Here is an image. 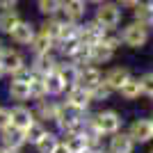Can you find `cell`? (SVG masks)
I'll return each instance as SVG.
<instances>
[{"instance_id": "34", "label": "cell", "mask_w": 153, "mask_h": 153, "mask_svg": "<svg viewBox=\"0 0 153 153\" xmlns=\"http://www.w3.org/2000/svg\"><path fill=\"white\" fill-rule=\"evenodd\" d=\"M117 5L121 7V9H133V7H137L142 2V0H114Z\"/></svg>"}, {"instance_id": "5", "label": "cell", "mask_w": 153, "mask_h": 153, "mask_svg": "<svg viewBox=\"0 0 153 153\" xmlns=\"http://www.w3.org/2000/svg\"><path fill=\"white\" fill-rule=\"evenodd\" d=\"M103 34H105V27H101L94 19L91 21H80V23H78V39H80V44L94 46V44H98L103 39Z\"/></svg>"}, {"instance_id": "24", "label": "cell", "mask_w": 153, "mask_h": 153, "mask_svg": "<svg viewBox=\"0 0 153 153\" xmlns=\"http://www.w3.org/2000/svg\"><path fill=\"white\" fill-rule=\"evenodd\" d=\"M59 140L66 144V149H69L71 153H80V151H85V149H87L82 133H62V137H59Z\"/></svg>"}, {"instance_id": "33", "label": "cell", "mask_w": 153, "mask_h": 153, "mask_svg": "<svg viewBox=\"0 0 153 153\" xmlns=\"http://www.w3.org/2000/svg\"><path fill=\"white\" fill-rule=\"evenodd\" d=\"M12 123V110L5 108V105H0V130L5 126H9Z\"/></svg>"}, {"instance_id": "31", "label": "cell", "mask_w": 153, "mask_h": 153, "mask_svg": "<svg viewBox=\"0 0 153 153\" xmlns=\"http://www.w3.org/2000/svg\"><path fill=\"white\" fill-rule=\"evenodd\" d=\"M30 87H32V98L39 101V98H46L48 91H46V85H44V76H34L30 80Z\"/></svg>"}, {"instance_id": "14", "label": "cell", "mask_w": 153, "mask_h": 153, "mask_svg": "<svg viewBox=\"0 0 153 153\" xmlns=\"http://www.w3.org/2000/svg\"><path fill=\"white\" fill-rule=\"evenodd\" d=\"M98 82H103V73L96 64H85V66H80L78 85H82L85 89H94Z\"/></svg>"}, {"instance_id": "38", "label": "cell", "mask_w": 153, "mask_h": 153, "mask_svg": "<svg viewBox=\"0 0 153 153\" xmlns=\"http://www.w3.org/2000/svg\"><path fill=\"white\" fill-rule=\"evenodd\" d=\"M101 2H105V0H87V5H94V7L101 5Z\"/></svg>"}, {"instance_id": "2", "label": "cell", "mask_w": 153, "mask_h": 153, "mask_svg": "<svg viewBox=\"0 0 153 153\" xmlns=\"http://www.w3.org/2000/svg\"><path fill=\"white\" fill-rule=\"evenodd\" d=\"M121 41L126 48H133V51H140L144 46L149 44V39H151V27L140 23V21H130L126 25L121 27Z\"/></svg>"}, {"instance_id": "36", "label": "cell", "mask_w": 153, "mask_h": 153, "mask_svg": "<svg viewBox=\"0 0 153 153\" xmlns=\"http://www.w3.org/2000/svg\"><path fill=\"white\" fill-rule=\"evenodd\" d=\"M53 153H71V151H69V149H66V144H64V142L59 140V142H57V146L53 149Z\"/></svg>"}, {"instance_id": "47", "label": "cell", "mask_w": 153, "mask_h": 153, "mask_svg": "<svg viewBox=\"0 0 153 153\" xmlns=\"http://www.w3.org/2000/svg\"><path fill=\"white\" fill-rule=\"evenodd\" d=\"M151 101H153V96H151Z\"/></svg>"}, {"instance_id": "32", "label": "cell", "mask_w": 153, "mask_h": 153, "mask_svg": "<svg viewBox=\"0 0 153 153\" xmlns=\"http://www.w3.org/2000/svg\"><path fill=\"white\" fill-rule=\"evenodd\" d=\"M137 80H140L142 94L151 98V96H153V71H146V73H142V76L137 78Z\"/></svg>"}, {"instance_id": "26", "label": "cell", "mask_w": 153, "mask_h": 153, "mask_svg": "<svg viewBox=\"0 0 153 153\" xmlns=\"http://www.w3.org/2000/svg\"><path fill=\"white\" fill-rule=\"evenodd\" d=\"M57 142H59V135H57V133L46 130L44 137L34 144V151H37V153H53V149L57 146Z\"/></svg>"}, {"instance_id": "27", "label": "cell", "mask_w": 153, "mask_h": 153, "mask_svg": "<svg viewBox=\"0 0 153 153\" xmlns=\"http://www.w3.org/2000/svg\"><path fill=\"white\" fill-rule=\"evenodd\" d=\"M37 2V12L41 16H57L62 14V0H34Z\"/></svg>"}, {"instance_id": "40", "label": "cell", "mask_w": 153, "mask_h": 153, "mask_svg": "<svg viewBox=\"0 0 153 153\" xmlns=\"http://www.w3.org/2000/svg\"><path fill=\"white\" fill-rule=\"evenodd\" d=\"M7 76V73H5V71H2V66H0V80H2V78H5Z\"/></svg>"}, {"instance_id": "35", "label": "cell", "mask_w": 153, "mask_h": 153, "mask_svg": "<svg viewBox=\"0 0 153 153\" xmlns=\"http://www.w3.org/2000/svg\"><path fill=\"white\" fill-rule=\"evenodd\" d=\"M19 5V0H0V12L2 9H16Z\"/></svg>"}, {"instance_id": "23", "label": "cell", "mask_w": 153, "mask_h": 153, "mask_svg": "<svg viewBox=\"0 0 153 153\" xmlns=\"http://www.w3.org/2000/svg\"><path fill=\"white\" fill-rule=\"evenodd\" d=\"M117 94L121 96L123 101H137L142 96V87H140V80L137 78H128L126 82L121 85V89L117 91Z\"/></svg>"}, {"instance_id": "41", "label": "cell", "mask_w": 153, "mask_h": 153, "mask_svg": "<svg viewBox=\"0 0 153 153\" xmlns=\"http://www.w3.org/2000/svg\"><path fill=\"white\" fill-rule=\"evenodd\" d=\"M2 48H5V44H2V39H0V53H2Z\"/></svg>"}, {"instance_id": "19", "label": "cell", "mask_w": 153, "mask_h": 153, "mask_svg": "<svg viewBox=\"0 0 153 153\" xmlns=\"http://www.w3.org/2000/svg\"><path fill=\"white\" fill-rule=\"evenodd\" d=\"M114 55H117V51H112V48H110V46H105L103 41L89 46V62L96 64V66H98V64L112 62V59H114Z\"/></svg>"}, {"instance_id": "10", "label": "cell", "mask_w": 153, "mask_h": 153, "mask_svg": "<svg viewBox=\"0 0 153 153\" xmlns=\"http://www.w3.org/2000/svg\"><path fill=\"white\" fill-rule=\"evenodd\" d=\"M0 144L2 146H7V149H23L27 144L25 142V133L21 130V128H16V126H5L2 130H0Z\"/></svg>"}, {"instance_id": "7", "label": "cell", "mask_w": 153, "mask_h": 153, "mask_svg": "<svg viewBox=\"0 0 153 153\" xmlns=\"http://www.w3.org/2000/svg\"><path fill=\"white\" fill-rule=\"evenodd\" d=\"M39 27L32 23V21H21L19 25L14 27L12 32H9V39H12L16 46H30L32 44V39H34V34H37Z\"/></svg>"}, {"instance_id": "29", "label": "cell", "mask_w": 153, "mask_h": 153, "mask_svg": "<svg viewBox=\"0 0 153 153\" xmlns=\"http://www.w3.org/2000/svg\"><path fill=\"white\" fill-rule=\"evenodd\" d=\"M89 91H91V101H94V103H103V101H110V96L114 94V91L110 89V87H108L105 82H98V85L94 87V89H89Z\"/></svg>"}, {"instance_id": "44", "label": "cell", "mask_w": 153, "mask_h": 153, "mask_svg": "<svg viewBox=\"0 0 153 153\" xmlns=\"http://www.w3.org/2000/svg\"><path fill=\"white\" fill-rule=\"evenodd\" d=\"M151 126H153V117H151Z\"/></svg>"}, {"instance_id": "42", "label": "cell", "mask_w": 153, "mask_h": 153, "mask_svg": "<svg viewBox=\"0 0 153 153\" xmlns=\"http://www.w3.org/2000/svg\"><path fill=\"white\" fill-rule=\"evenodd\" d=\"M146 2H149V7H151V9H153V0H146Z\"/></svg>"}, {"instance_id": "4", "label": "cell", "mask_w": 153, "mask_h": 153, "mask_svg": "<svg viewBox=\"0 0 153 153\" xmlns=\"http://www.w3.org/2000/svg\"><path fill=\"white\" fill-rule=\"evenodd\" d=\"M59 64V55L55 51L51 53H37V55H32V62H30V69L37 73V76H46V73H51V71L57 69Z\"/></svg>"}, {"instance_id": "21", "label": "cell", "mask_w": 153, "mask_h": 153, "mask_svg": "<svg viewBox=\"0 0 153 153\" xmlns=\"http://www.w3.org/2000/svg\"><path fill=\"white\" fill-rule=\"evenodd\" d=\"M44 85H46V91H48L51 98H57V96H62L64 91H66V85H64V80L59 78L57 71L46 73V76H44Z\"/></svg>"}, {"instance_id": "25", "label": "cell", "mask_w": 153, "mask_h": 153, "mask_svg": "<svg viewBox=\"0 0 153 153\" xmlns=\"http://www.w3.org/2000/svg\"><path fill=\"white\" fill-rule=\"evenodd\" d=\"M130 12H133V21H140V23H144V25H149V27L153 25V9L149 7L146 0H142L140 5L133 7Z\"/></svg>"}, {"instance_id": "30", "label": "cell", "mask_w": 153, "mask_h": 153, "mask_svg": "<svg viewBox=\"0 0 153 153\" xmlns=\"http://www.w3.org/2000/svg\"><path fill=\"white\" fill-rule=\"evenodd\" d=\"M105 46H110L112 51H119L123 46V41H121V32L119 30H105V34H103V39H101Z\"/></svg>"}, {"instance_id": "39", "label": "cell", "mask_w": 153, "mask_h": 153, "mask_svg": "<svg viewBox=\"0 0 153 153\" xmlns=\"http://www.w3.org/2000/svg\"><path fill=\"white\" fill-rule=\"evenodd\" d=\"M80 153H98V151H94V149H85V151H80Z\"/></svg>"}, {"instance_id": "8", "label": "cell", "mask_w": 153, "mask_h": 153, "mask_svg": "<svg viewBox=\"0 0 153 153\" xmlns=\"http://www.w3.org/2000/svg\"><path fill=\"white\" fill-rule=\"evenodd\" d=\"M57 110H59V103L57 101H51V96H46V98H39L37 105H34V119L37 121H53L55 123V119H57Z\"/></svg>"}, {"instance_id": "22", "label": "cell", "mask_w": 153, "mask_h": 153, "mask_svg": "<svg viewBox=\"0 0 153 153\" xmlns=\"http://www.w3.org/2000/svg\"><path fill=\"white\" fill-rule=\"evenodd\" d=\"M21 14L16 12V9H2L0 12V34H7L9 37V32L14 30V27L21 23Z\"/></svg>"}, {"instance_id": "1", "label": "cell", "mask_w": 153, "mask_h": 153, "mask_svg": "<svg viewBox=\"0 0 153 153\" xmlns=\"http://www.w3.org/2000/svg\"><path fill=\"white\" fill-rule=\"evenodd\" d=\"M87 121H89L91 128L98 130L103 137H105V135H108V137L114 135L117 130H121V126H123V119L117 110H101V112L87 114Z\"/></svg>"}, {"instance_id": "28", "label": "cell", "mask_w": 153, "mask_h": 153, "mask_svg": "<svg viewBox=\"0 0 153 153\" xmlns=\"http://www.w3.org/2000/svg\"><path fill=\"white\" fill-rule=\"evenodd\" d=\"M23 133H25V142L34 146V144H37V142L41 140V137H44L46 126H44V121H32L30 126H27L25 130H23Z\"/></svg>"}, {"instance_id": "12", "label": "cell", "mask_w": 153, "mask_h": 153, "mask_svg": "<svg viewBox=\"0 0 153 153\" xmlns=\"http://www.w3.org/2000/svg\"><path fill=\"white\" fill-rule=\"evenodd\" d=\"M133 149H135V142L128 135V130H117L114 135H110V142H108L110 153H133Z\"/></svg>"}, {"instance_id": "16", "label": "cell", "mask_w": 153, "mask_h": 153, "mask_svg": "<svg viewBox=\"0 0 153 153\" xmlns=\"http://www.w3.org/2000/svg\"><path fill=\"white\" fill-rule=\"evenodd\" d=\"M55 71L59 73V78L64 80V85H66V87H73V85H78L80 66H78V64H73L71 59L59 57V64H57V69H55Z\"/></svg>"}, {"instance_id": "9", "label": "cell", "mask_w": 153, "mask_h": 153, "mask_svg": "<svg viewBox=\"0 0 153 153\" xmlns=\"http://www.w3.org/2000/svg\"><path fill=\"white\" fill-rule=\"evenodd\" d=\"M128 135L133 137L135 144H146L153 140V126L151 119H135L130 126H128Z\"/></svg>"}, {"instance_id": "6", "label": "cell", "mask_w": 153, "mask_h": 153, "mask_svg": "<svg viewBox=\"0 0 153 153\" xmlns=\"http://www.w3.org/2000/svg\"><path fill=\"white\" fill-rule=\"evenodd\" d=\"M0 66H2V71H5L7 76H14L19 69H23L25 66V57H23V53L16 51V48H2V53H0Z\"/></svg>"}, {"instance_id": "13", "label": "cell", "mask_w": 153, "mask_h": 153, "mask_svg": "<svg viewBox=\"0 0 153 153\" xmlns=\"http://www.w3.org/2000/svg\"><path fill=\"white\" fill-rule=\"evenodd\" d=\"M7 94H9V98L16 101V103L32 101V87H30V82L19 80V78H12V82L7 85Z\"/></svg>"}, {"instance_id": "11", "label": "cell", "mask_w": 153, "mask_h": 153, "mask_svg": "<svg viewBox=\"0 0 153 153\" xmlns=\"http://www.w3.org/2000/svg\"><path fill=\"white\" fill-rule=\"evenodd\" d=\"M66 103H71L80 110H89V105L94 101H91L89 89H85L82 85H73V87H66Z\"/></svg>"}, {"instance_id": "18", "label": "cell", "mask_w": 153, "mask_h": 153, "mask_svg": "<svg viewBox=\"0 0 153 153\" xmlns=\"http://www.w3.org/2000/svg\"><path fill=\"white\" fill-rule=\"evenodd\" d=\"M87 0H62V14L78 23L87 16Z\"/></svg>"}, {"instance_id": "20", "label": "cell", "mask_w": 153, "mask_h": 153, "mask_svg": "<svg viewBox=\"0 0 153 153\" xmlns=\"http://www.w3.org/2000/svg\"><path fill=\"white\" fill-rule=\"evenodd\" d=\"M55 39L51 37V34H46L44 30H37V34H34V39H32V44L27 46L32 51V55H37V53H51L55 51Z\"/></svg>"}, {"instance_id": "43", "label": "cell", "mask_w": 153, "mask_h": 153, "mask_svg": "<svg viewBox=\"0 0 153 153\" xmlns=\"http://www.w3.org/2000/svg\"><path fill=\"white\" fill-rule=\"evenodd\" d=\"M98 153H110V151H98Z\"/></svg>"}, {"instance_id": "37", "label": "cell", "mask_w": 153, "mask_h": 153, "mask_svg": "<svg viewBox=\"0 0 153 153\" xmlns=\"http://www.w3.org/2000/svg\"><path fill=\"white\" fill-rule=\"evenodd\" d=\"M0 153H23L21 149H7V146H0Z\"/></svg>"}, {"instance_id": "3", "label": "cell", "mask_w": 153, "mask_h": 153, "mask_svg": "<svg viewBox=\"0 0 153 153\" xmlns=\"http://www.w3.org/2000/svg\"><path fill=\"white\" fill-rule=\"evenodd\" d=\"M94 21L105 30H117L123 21V9L117 5L114 0H105L94 9Z\"/></svg>"}, {"instance_id": "17", "label": "cell", "mask_w": 153, "mask_h": 153, "mask_svg": "<svg viewBox=\"0 0 153 153\" xmlns=\"http://www.w3.org/2000/svg\"><path fill=\"white\" fill-rule=\"evenodd\" d=\"M9 110H12V126L21 128V130H25L32 121H37V119H34V112H32L30 108H25L23 103H16V105L9 108Z\"/></svg>"}, {"instance_id": "45", "label": "cell", "mask_w": 153, "mask_h": 153, "mask_svg": "<svg viewBox=\"0 0 153 153\" xmlns=\"http://www.w3.org/2000/svg\"><path fill=\"white\" fill-rule=\"evenodd\" d=\"M151 34H153V25H151Z\"/></svg>"}, {"instance_id": "46", "label": "cell", "mask_w": 153, "mask_h": 153, "mask_svg": "<svg viewBox=\"0 0 153 153\" xmlns=\"http://www.w3.org/2000/svg\"><path fill=\"white\" fill-rule=\"evenodd\" d=\"M149 153H153V149H151V151H149Z\"/></svg>"}, {"instance_id": "15", "label": "cell", "mask_w": 153, "mask_h": 153, "mask_svg": "<svg viewBox=\"0 0 153 153\" xmlns=\"http://www.w3.org/2000/svg\"><path fill=\"white\" fill-rule=\"evenodd\" d=\"M128 78H133L130 69H126V66H112V69L103 76V82L108 85L112 91H119V89H121V85L126 82Z\"/></svg>"}]
</instances>
